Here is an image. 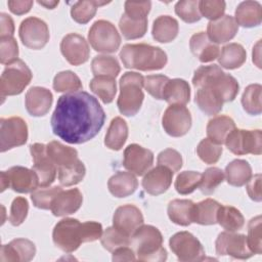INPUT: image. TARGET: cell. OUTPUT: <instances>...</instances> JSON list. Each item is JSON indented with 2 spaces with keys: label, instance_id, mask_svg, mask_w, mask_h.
<instances>
[{
  "label": "cell",
  "instance_id": "53",
  "mask_svg": "<svg viewBox=\"0 0 262 262\" xmlns=\"http://www.w3.org/2000/svg\"><path fill=\"white\" fill-rule=\"evenodd\" d=\"M225 2L221 0H203L199 1V9L201 15L210 20H215L221 16L225 11Z\"/></svg>",
  "mask_w": 262,
  "mask_h": 262
},
{
  "label": "cell",
  "instance_id": "29",
  "mask_svg": "<svg viewBox=\"0 0 262 262\" xmlns=\"http://www.w3.org/2000/svg\"><path fill=\"white\" fill-rule=\"evenodd\" d=\"M162 99L170 104H186L190 99V87L183 79H169L163 91Z\"/></svg>",
  "mask_w": 262,
  "mask_h": 262
},
{
  "label": "cell",
  "instance_id": "41",
  "mask_svg": "<svg viewBox=\"0 0 262 262\" xmlns=\"http://www.w3.org/2000/svg\"><path fill=\"white\" fill-rule=\"evenodd\" d=\"M91 71L96 76H107L116 78L120 71L118 60L111 55H97L91 61Z\"/></svg>",
  "mask_w": 262,
  "mask_h": 262
},
{
  "label": "cell",
  "instance_id": "21",
  "mask_svg": "<svg viewBox=\"0 0 262 262\" xmlns=\"http://www.w3.org/2000/svg\"><path fill=\"white\" fill-rule=\"evenodd\" d=\"M36 254L33 242L27 238H15L0 249L1 262H29Z\"/></svg>",
  "mask_w": 262,
  "mask_h": 262
},
{
  "label": "cell",
  "instance_id": "34",
  "mask_svg": "<svg viewBox=\"0 0 262 262\" xmlns=\"http://www.w3.org/2000/svg\"><path fill=\"white\" fill-rule=\"evenodd\" d=\"M193 206L190 200H173L168 205V216L175 224L187 226L192 223Z\"/></svg>",
  "mask_w": 262,
  "mask_h": 262
},
{
  "label": "cell",
  "instance_id": "18",
  "mask_svg": "<svg viewBox=\"0 0 262 262\" xmlns=\"http://www.w3.org/2000/svg\"><path fill=\"white\" fill-rule=\"evenodd\" d=\"M154 163V154L151 150L144 148L136 143L129 144L124 150V167L136 174L143 175L146 173Z\"/></svg>",
  "mask_w": 262,
  "mask_h": 262
},
{
  "label": "cell",
  "instance_id": "56",
  "mask_svg": "<svg viewBox=\"0 0 262 262\" xmlns=\"http://www.w3.org/2000/svg\"><path fill=\"white\" fill-rule=\"evenodd\" d=\"M158 164L169 168L174 173L179 171L182 167V157L177 150L173 148H166L159 154Z\"/></svg>",
  "mask_w": 262,
  "mask_h": 262
},
{
  "label": "cell",
  "instance_id": "12",
  "mask_svg": "<svg viewBox=\"0 0 262 262\" xmlns=\"http://www.w3.org/2000/svg\"><path fill=\"white\" fill-rule=\"evenodd\" d=\"M28 140V126L19 117L1 118L0 150L4 152L25 144Z\"/></svg>",
  "mask_w": 262,
  "mask_h": 262
},
{
  "label": "cell",
  "instance_id": "14",
  "mask_svg": "<svg viewBox=\"0 0 262 262\" xmlns=\"http://www.w3.org/2000/svg\"><path fill=\"white\" fill-rule=\"evenodd\" d=\"M216 253L219 256H231L235 259H249L254 253L250 250L247 236L231 231H223L219 233L216 242Z\"/></svg>",
  "mask_w": 262,
  "mask_h": 262
},
{
  "label": "cell",
  "instance_id": "36",
  "mask_svg": "<svg viewBox=\"0 0 262 262\" xmlns=\"http://www.w3.org/2000/svg\"><path fill=\"white\" fill-rule=\"evenodd\" d=\"M225 177L228 184L243 186L252 177V168L245 160H233L225 168Z\"/></svg>",
  "mask_w": 262,
  "mask_h": 262
},
{
  "label": "cell",
  "instance_id": "58",
  "mask_svg": "<svg viewBox=\"0 0 262 262\" xmlns=\"http://www.w3.org/2000/svg\"><path fill=\"white\" fill-rule=\"evenodd\" d=\"M261 174H256L250 178L247 182V192L251 200L255 202H261L262 193H261Z\"/></svg>",
  "mask_w": 262,
  "mask_h": 262
},
{
  "label": "cell",
  "instance_id": "11",
  "mask_svg": "<svg viewBox=\"0 0 262 262\" xmlns=\"http://www.w3.org/2000/svg\"><path fill=\"white\" fill-rule=\"evenodd\" d=\"M171 251L182 262H195L205 259V250L200 241L188 231H180L169 241Z\"/></svg>",
  "mask_w": 262,
  "mask_h": 262
},
{
  "label": "cell",
  "instance_id": "10",
  "mask_svg": "<svg viewBox=\"0 0 262 262\" xmlns=\"http://www.w3.org/2000/svg\"><path fill=\"white\" fill-rule=\"evenodd\" d=\"M226 147L234 155L247 154L261 155L262 133L261 130H243L234 128L226 136L224 141Z\"/></svg>",
  "mask_w": 262,
  "mask_h": 262
},
{
  "label": "cell",
  "instance_id": "16",
  "mask_svg": "<svg viewBox=\"0 0 262 262\" xmlns=\"http://www.w3.org/2000/svg\"><path fill=\"white\" fill-rule=\"evenodd\" d=\"M30 152L33 160V170L39 177L40 186H49L56 177L57 169L47 155L46 145L34 143L30 145Z\"/></svg>",
  "mask_w": 262,
  "mask_h": 262
},
{
  "label": "cell",
  "instance_id": "15",
  "mask_svg": "<svg viewBox=\"0 0 262 262\" xmlns=\"http://www.w3.org/2000/svg\"><path fill=\"white\" fill-rule=\"evenodd\" d=\"M162 125L166 133L170 136L181 137L191 127L190 112L184 105L170 104L163 115Z\"/></svg>",
  "mask_w": 262,
  "mask_h": 262
},
{
  "label": "cell",
  "instance_id": "61",
  "mask_svg": "<svg viewBox=\"0 0 262 262\" xmlns=\"http://www.w3.org/2000/svg\"><path fill=\"white\" fill-rule=\"evenodd\" d=\"M113 261H134L136 260L135 253L128 246L116 249L113 252Z\"/></svg>",
  "mask_w": 262,
  "mask_h": 262
},
{
  "label": "cell",
  "instance_id": "59",
  "mask_svg": "<svg viewBox=\"0 0 262 262\" xmlns=\"http://www.w3.org/2000/svg\"><path fill=\"white\" fill-rule=\"evenodd\" d=\"M9 10L16 14L21 15L29 12L33 6V1L31 0H9L7 2Z\"/></svg>",
  "mask_w": 262,
  "mask_h": 262
},
{
  "label": "cell",
  "instance_id": "55",
  "mask_svg": "<svg viewBox=\"0 0 262 262\" xmlns=\"http://www.w3.org/2000/svg\"><path fill=\"white\" fill-rule=\"evenodd\" d=\"M29 211V204L28 201L23 196H17L12 201L11 208H10V215H9V222L13 226L20 225L25 219L27 218Z\"/></svg>",
  "mask_w": 262,
  "mask_h": 262
},
{
  "label": "cell",
  "instance_id": "1",
  "mask_svg": "<svg viewBox=\"0 0 262 262\" xmlns=\"http://www.w3.org/2000/svg\"><path fill=\"white\" fill-rule=\"evenodd\" d=\"M105 114L98 100L85 91L59 96L50 123L53 133L71 144L94 138L102 128Z\"/></svg>",
  "mask_w": 262,
  "mask_h": 262
},
{
  "label": "cell",
  "instance_id": "22",
  "mask_svg": "<svg viewBox=\"0 0 262 262\" xmlns=\"http://www.w3.org/2000/svg\"><path fill=\"white\" fill-rule=\"evenodd\" d=\"M83 203L82 192L78 188L59 191L51 203V212L54 216L61 217L77 212Z\"/></svg>",
  "mask_w": 262,
  "mask_h": 262
},
{
  "label": "cell",
  "instance_id": "60",
  "mask_svg": "<svg viewBox=\"0 0 262 262\" xmlns=\"http://www.w3.org/2000/svg\"><path fill=\"white\" fill-rule=\"evenodd\" d=\"M14 33V24L12 18L6 14H0V37L12 36Z\"/></svg>",
  "mask_w": 262,
  "mask_h": 262
},
{
  "label": "cell",
  "instance_id": "9",
  "mask_svg": "<svg viewBox=\"0 0 262 262\" xmlns=\"http://www.w3.org/2000/svg\"><path fill=\"white\" fill-rule=\"evenodd\" d=\"M88 40L95 51L102 53L116 52L121 44V36L116 27L104 19L96 20L91 26Z\"/></svg>",
  "mask_w": 262,
  "mask_h": 262
},
{
  "label": "cell",
  "instance_id": "48",
  "mask_svg": "<svg viewBox=\"0 0 262 262\" xmlns=\"http://www.w3.org/2000/svg\"><path fill=\"white\" fill-rule=\"evenodd\" d=\"M196 154L204 163L215 164L221 157L222 147L220 144L215 143L211 139L204 138L196 147Z\"/></svg>",
  "mask_w": 262,
  "mask_h": 262
},
{
  "label": "cell",
  "instance_id": "51",
  "mask_svg": "<svg viewBox=\"0 0 262 262\" xmlns=\"http://www.w3.org/2000/svg\"><path fill=\"white\" fill-rule=\"evenodd\" d=\"M261 216L252 218L248 224L247 242L250 250L254 254L262 253V237H261Z\"/></svg>",
  "mask_w": 262,
  "mask_h": 262
},
{
  "label": "cell",
  "instance_id": "6",
  "mask_svg": "<svg viewBox=\"0 0 262 262\" xmlns=\"http://www.w3.org/2000/svg\"><path fill=\"white\" fill-rule=\"evenodd\" d=\"M130 245L140 261L162 262L167 259V252L162 246L163 235L152 225H141L138 227L131 235Z\"/></svg>",
  "mask_w": 262,
  "mask_h": 262
},
{
  "label": "cell",
  "instance_id": "26",
  "mask_svg": "<svg viewBox=\"0 0 262 262\" xmlns=\"http://www.w3.org/2000/svg\"><path fill=\"white\" fill-rule=\"evenodd\" d=\"M189 47L192 54L198 57L201 62L213 61L220 54L219 46L212 42L205 32L192 35L189 41Z\"/></svg>",
  "mask_w": 262,
  "mask_h": 262
},
{
  "label": "cell",
  "instance_id": "2",
  "mask_svg": "<svg viewBox=\"0 0 262 262\" xmlns=\"http://www.w3.org/2000/svg\"><path fill=\"white\" fill-rule=\"evenodd\" d=\"M102 235V226L95 221L81 223L74 218H66L57 222L53 228L54 245L66 253L76 251L82 243L94 242Z\"/></svg>",
  "mask_w": 262,
  "mask_h": 262
},
{
  "label": "cell",
  "instance_id": "42",
  "mask_svg": "<svg viewBox=\"0 0 262 262\" xmlns=\"http://www.w3.org/2000/svg\"><path fill=\"white\" fill-rule=\"evenodd\" d=\"M119 28L126 39H138L143 37L147 31V18L133 19L123 13L119 21Z\"/></svg>",
  "mask_w": 262,
  "mask_h": 262
},
{
  "label": "cell",
  "instance_id": "43",
  "mask_svg": "<svg viewBox=\"0 0 262 262\" xmlns=\"http://www.w3.org/2000/svg\"><path fill=\"white\" fill-rule=\"evenodd\" d=\"M261 90L262 86L260 84H251L245 89L242 96V104L249 115L257 116L261 114Z\"/></svg>",
  "mask_w": 262,
  "mask_h": 262
},
{
  "label": "cell",
  "instance_id": "47",
  "mask_svg": "<svg viewBox=\"0 0 262 262\" xmlns=\"http://www.w3.org/2000/svg\"><path fill=\"white\" fill-rule=\"evenodd\" d=\"M223 180V171L217 167H210L202 174V180L199 187L204 194H212Z\"/></svg>",
  "mask_w": 262,
  "mask_h": 262
},
{
  "label": "cell",
  "instance_id": "19",
  "mask_svg": "<svg viewBox=\"0 0 262 262\" xmlns=\"http://www.w3.org/2000/svg\"><path fill=\"white\" fill-rule=\"evenodd\" d=\"M8 187L19 193L33 192L40 185L39 177L33 169L14 166L5 171Z\"/></svg>",
  "mask_w": 262,
  "mask_h": 262
},
{
  "label": "cell",
  "instance_id": "32",
  "mask_svg": "<svg viewBox=\"0 0 262 262\" xmlns=\"http://www.w3.org/2000/svg\"><path fill=\"white\" fill-rule=\"evenodd\" d=\"M235 128L234 121L228 116H216L208 122L207 135L208 138L217 144H222L226 136Z\"/></svg>",
  "mask_w": 262,
  "mask_h": 262
},
{
  "label": "cell",
  "instance_id": "62",
  "mask_svg": "<svg viewBox=\"0 0 262 262\" xmlns=\"http://www.w3.org/2000/svg\"><path fill=\"white\" fill-rule=\"evenodd\" d=\"M259 47H260V41H258V43H257L256 47H255V48H253V49H254V50H253V52H255V51H258V52H259V51H260ZM259 59H260V54H259V53H258V54L253 53V61H255V63L257 64V67H258V68H261Z\"/></svg>",
  "mask_w": 262,
  "mask_h": 262
},
{
  "label": "cell",
  "instance_id": "49",
  "mask_svg": "<svg viewBox=\"0 0 262 262\" xmlns=\"http://www.w3.org/2000/svg\"><path fill=\"white\" fill-rule=\"evenodd\" d=\"M61 190L62 188H60L59 186H53V187L42 186L41 188H37L31 193V200L33 202V205L36 208L49 210L51 208V203L53 199Z\"/></svg>",
  "mask_w": 262,
  "mask_h": 262
},
{
  "label": "cell",
  "instance_id": "46",
  "mask_svg": "<svg viewBox=\"0 0 262 262\" xmlns=\"http://www.w3.org/2000/svg\"><path fill=\"white\" fill-rule=\"evenodd\" d=\"M201 180V173L195 171H183L175 180V189L180 194H189L200 186Z\"/></svg>",
  "mask_w": 262,
  "mask_h": 262
},
{
  "label": "cell",
  "instance_id": "5",
  "mask_svg": "<svg viewBox=\"0 0 262 262\" xmlns=\"http://www.w3.org/2000/svg\"><path fill=\"white\" fill-rule=\"evenodd\" d=\"M192 85L210 86L221 96L223 102L234 100L238 93V83L234 77L224 73L217 64L200 67L192 77Z\"/></svg>",
  "mask_w": 262,
  "mask_h": 262
},
{
  "label": "cell",
  "instance_id": "8",
  "mask_svg": "<svg viewBox=\"0 0 262 262\" xmlns=\"http://www.w3.org/2000/svg\"><path fill=\"white\" fill-rule=\"evenodd\" d=\"M33 74L29 67L21 59L8 64L0 79V93L1 97L20 94L25 88L30 84Z\"/></svg>",
  "mask_w": 262,
  "mask_h": 262
},
{
  "label": "cell",
  "instance_id": "50",
  "mask_svg": "<svg viewBox=\"0 0 262 262\" xmlns=\"http://www.w3.org/2000/svg\"><path fill=\"white\" fill-rule=\"evenodd\" d=\"M175 13L185 23L192 24L199 21L202 17L199 9V1L183 0L175 5Z\"/></svg>",
  "mask_w": 262,
  "mask_h": 262
},
{
  "label": "cell",
  "instance_id": "35",
  "mask_svg": "<svg viewBox=\"0 0 262 262\" xmlns=\"http://www.w3.org/2000/svg\"><path fill=\"white\" fill-rule=\"evenodd\" d=\"M247 58L245 48L238 43H229L221 49L218 56L219 64L227 70H234L244 64Z\"/></svg>",
  "mask_w": 262,
  "mask_h": 262
},
{
  "label": "cell",
  "instance_id": "27",
  "mask_svg": "<svg viewBox=\"0 0 262 262\" xmlns=\"http://www.w3.org/2000/svg\"><path fill=\"white\" fill-rule=\"evenodd\" d=\"M196 89L194 101L204 114L213 116L221 112L224 102L215 89L210 86H200Z\"/></svg>",
  "mask_w": 262,
  "mask_h": 262
},
{
  "label": "cell",
  "instance_id": "37",
  "mask_svg": "<svg viewBox=\"0 0 262 262\" xmlns=\"http://www.w3.org/2000/svg\"><path fill=\"white\" fill-rule=\"evenodd\" d=\"M220 204L213 199H206L193 206L192 222L201 225L217 223V212Z\"/></svg>",
  "mask_w": 262,
  "mask_h": 262
},
{
  "label": "cell",
  "instance_id": "30",
  "mask_svg": "<svg viewBox=\"0 0 262 262\" xmlns=\"http://www.w3.org/2000/svg\"><path fill=\"white\" fill-rule=\"evenodd\" d=\"M138 186L136 177L130 172H118L107 182L110 192L116 198H126L132 194Z\"/></svg>",
  "mask_w": 262,
  "mask_h": 262
},
{
  "label": "cell",
  "instance_id": "3",
  "mask_svg": "<svg viewBox=\"0 0 262 262\" xmlns=\"http://www.w3.org/2000/svg\"><path fill=\"white\" fill-rule=\"evenodd\" d=\"M46 151L57 169L58 180L62 186H72L83 180L86 168L75 148L59 141H50L46 144Z\"/></svg>",
  "mask_w": 262,
  "mask_h": 262
},
{
  "label": "cell",
  "instance_id": "40",
  "mask_svg": "<svg viewBox=\"0 0 262 262\" xmlns=\"http://www.w3.org/2000/svg\"><path fill=\"white\" fill-rule=\"evenodd\" d=\"M108 2H101L97 0H84L76 2L71 8L72 18L78 24H87L96 13L99 6L105 5Z\"/></svg>",
  "mask_w": 262,
  "mask_h": 262
},
{
  "label": "cell",
  "instance_id": "17",
  "mask_svg": "<svg viewBox=\"0 0 262 262\" xmlns=\"http://www.w3.org/2000/svg\"><path fill=\"white\" fill-rule=\"evenodd\" d=\"M60 51L69 63L80 66L85 63L90 54V49L85 38L79 34L66 35L60 43Z\"/></svg>",
  "mask_w": 262,
  "mask_h": 262
},
{
  "label": "cell",
  "instance_id": "54",
  "mask_svg": "<svg viewBox=\"0 0 262 262\" xmlns=\"http://www.w3.org/2000/svg\"><path fill=\"white\" fill-rule=\"evenodd\" d=\"M169 78L164 75H149L144 77L143 87L156 99H162L163 91Z\"/></svg>",
  "mask_w": 262,
  "mask_h": 262
},
{
  "label": "cell",
  "instance_id": "25",
  "mask_svg": "<svg viewBox=\"0 0 262 262\" xmlns=\"http://www.w3.org/2000/svg\"><path fill=\"white\" fill-rule=\"evenodd\" d=\"M238 31V25L230 15H223L215 20H210L207 27V35L215 44L225 43L234 38Z\"/></svg>",
  "mask_w": 262,
  "mask_h": 262
},
{
  "label": "cell",
  "instance_id": "33",
  "mask_svg": "<svg viewBox=\"0 0 262 262\" xmlns=\"http://www.w3.org/2000/svg\"><path fill=\"white\" fill-rule=\"evenodd\" d=\"M128 137V126L125 120L121 117H116L112 120L104 138L106 147L113 150H120L125 144Z\"/></svg>",
  "mask_w": 262,
  "mask_h": 262
},
{
  "label": "cell",
  "instance_id": "45",
  "mask_svg": "<svg viewBox=\"0 0 262 262\" xmlns=\"http://www.w3.org/2000/svg\"><path fill=\"white\" fill-rule=\"evenodd\" d=\"M131 237L124 234L116 227H107L100 237L101 245L103 248L110 252H114L116 249L130 246Z\"/></svg>",
  "mask_w": 262,
  "mask_h": 262
},
{
  "label": "cell",
  "instance_id": "28",
  "mask_svg": "<svg viewBox=\"0 0 262 262\" xmlns=\"http://www.w3.org/2000/svg\"><path fill=\"white\" fill-rule=\"evenodd\" d=\"M235 21L245 28L257 27L262 21V7L257 1H244L235 9Z\"/></svg>",
  "mask_w": 262,
  "mask_h": 262
},
{
  "label": "cell",
  "instance_id": "13",
  "mask_svg": "<svg viewBox=\"0 0 262 262\" xmlns=\"http://www.w3.org/2000/svg\"><path fill=\"white\" fill-rule=\"evenodd\" d=\"M23 44L31 49H42L49 41V29L46 23L38 17L31 16L24 19L18 29Z\"/></svg>",
  "mask_w": 262,
  "mask_h": 262
},
{
  "label": "cell",
  "instance_id": "4",
  "mask_svg": "<svg viewBox=\"0 0 262 262\" xmlns=\"http://www.w3.org/2000/svg\"><path fill=\"white\" fill-rule=\"evenodd\" d=\"M120 58L125 68L144 72L161 70L168 61L163 49L144 43L124 45L120 51Z\"/></svg>",
  "mask_w": 262,
  "mask_h": 262
},
{
  "label": "cell",
  "instance_id": "23",
  "mask_svg": "<svg viewBox=\"0 0 262 262\" xmlns=\"http://www.w3.org/2000/svg\"><path fill=\"white\" fill-rule=\"evenodd\" d=\"M52 101L53 96L50 90L39 86L30 88L25 98L26 108L33 117H42L46 115L51 107Z\"/></svg>",
  "mask_w": 262,
  "mask_h": 262
},
{
  "label": "cell",
  "instance_id": "44",
  "mask_svg": "<svg viewBox=\"0 0 262 262\" xmlns=\"http://www.w3.org/2000/svg\"><path fill=\"white\" fill-rule=\"evenodd\" d=\"M80 78L72 71L59 72L53 79V89L56 92H76L82 89Z\"/></svg>",
  "mask_w": 262,
  "mask_h": 262
},
{
  "label": "cell",
  "instance_id": "52",
  "mask_svg": "<svg viewBox=\"0 0 262 262\" xmlns=\"http://www.w3.org/2000/svg\"><path fill=\"white\" fill-rule=\"evenodd\" d=\"M18 46L12 36L0 37V62L2 64H10L17 60Z\"/></svg>",
  "mask_w": 262,
  "mask_h": 262
},
{
  "label": "cell",
  "instance_id": "31",
  "mask_svg": "<svg viewBox=\"0 0 262 262\" xmlns=\"http://www.w3.org/2000/svg\"><path fill=\"white\" fill-rule=\"evenodd\" d=\"M179 25L174 17L170 15H161L155 19L151 34L156 41L169 43L177 37Z\"/></svg>",
  "mask_w": 262,
  "mask_h": 262
},
{
  "label": "cell",
  "instance_id": "20",
  "mask_svg": "<svg viewBox=\"0 0 262 262\" xmlns=\"http://www.w3.org/2000/svg\"><path fill=\"white\" fill-rule=\"evenodd\" d=\"M143 224L141 211L133 205H124L114 213L113 225L124 234L131 237L135 230Z\"/></svg>",
  "mask_w": 262,
  "mask_h": 262
},
{
  "label": "cell",
  "instance_id": "57",
  "mask_svg": "<svg viewBox=\"0 0 262 262\" xmlns=\"http://www.w3.org/2000/svg\"><path fill=\"white\" fill-rule=\"evenodd\" d=\"M151 2H134V1H126L125 2V12L128 17L133 19H144L147 18V14L150 10Z\"/></svg>",
  "mask_w": 262,
  "mask_h": 262
},
{
  "label": "cell",
  "instance_id": "7",
  "mask_svg": "<svg viewBox=\"0 0 262 262\" xmlns=\"http://www.w3.org/2000/svg\"><path fill=\"white\" fill-rule=\"evenodd\" d=\"M144 77L136 72H126L120 79V95L117 105L124 116H135L143 102Z\"/></svg>",
  "mask_w": 262,
  "mask_h": 262
},
{
  "label": "cell",
  "instance_id": "63",
  "mask_svg": "<svg viewBox=\"0 0 262 262\" xmlns=\"http://www.w3.org/2000/svg\"><path fill=\"white\" fill-rule=\"evenodd\" d=\"M38 3L40 5L45 6L48 9H53L56 5H58V1H50V2H46V1H38Z\"/></svg>",
  "mask_w": 262,
  "mask_h": 262
},
{
  "label": "cell",
  "instance_id": "39",
  "mask_svg": "<svg viewBox=\"0 0 262 262\" xmlns=\"http://www.w3.org/2000/svg\"><path fill=\"white\" fill-rule=\"evenodd\" d=\"M93 93H95L103 103H111L116 95L117 86L115 78L107 76H96L89 84Z\"/></svg>",
  "mask_w": 262,
  "mask_h": 262
},
{
  "label": "cell",
  "instance_id": "38",
  "mask_svg": "<svg viewBox=\"0 0 262 262\" xmlns=\"http://www.w3.org/2000/svg\"><path fill=\"white\" fill-rule=\"evenodd\" d=\"M217 223L226 229V231L234 232L243 228L245 218L236 208L220 205L217 212Z\"/></svg>",
  "mask_w": 262,
  "mask_h": 262
},
{
  "label": "cell",
  "instance_id": "24",
  "mask_svg": "<svg viewBox=\"0 0 262 262\" xmlns=\"http://www.w3.org/2000/svg\"><path fill=\"white\" fill-rule=\"evenodd\" d=\"M172 178L173 172L169 168L159 165L147 171L142 179V186L147 193L159 195L167 191L172 183Z\"/></svg>",
  "mask_w": 262,
  "mask_h": 262
}]
</instances>
